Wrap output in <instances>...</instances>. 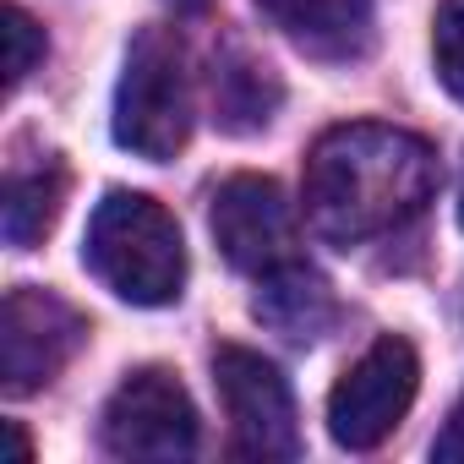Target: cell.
Masks as SVG:
<instances>
[{
    "label": "cell",
    "mask_w": 464,
    "mask_h": 464,
    "mask_svg": "<svg viewBox=\"0 0 464 464\" xmlns=\"http://www.w3.org/2000/svg\"><path fill=\"white\" fill-rule=\"evenodd\" d=\"M437 191V153L399 126H334L306 153V218L323 241L361 246L404 229Z\"/></svg>",
    "instance_id": "obj_1"
},
{
    "label": "cell",
    "mask_w": 464,
    "mask_h": 464,
    "mask_svg": "<svg viewBox=\"0 0 464 464\" xmlns=\"http://www.w3.org/2000/svg\"><path fill=\"white\" fill-rule=\"evenodd\" d=\"M88 274L131 306H169L186 290V241L164 202L142 191H104L82 241Z\"/></svg>",
    "instance_id": "obj_2"
},
{
    "label": "cell",
    "mask_w": 464,
    "mask_h": 464,
    "mask_svg": "<svg viewBox=\"0 0 464 464\" xmlns=\"http://www.w3.org/2000/svg\"><path fill=\"white\" fill-rule=\"evenodd\" d=\"M191 137V72L169 28H142L115 82V142L137 159H175Z\"/></svg>",
    "instance_id": "obj_3"
},
{
    "label": "cell",
    "mask_w": 464,
    "mask_h": 464,
    "mask_svg": "<svg viewBox=\"0 0 464 464\" xmlns=\"http://www.w3.org/2000/svg\"><path fill=\"white\" fill-rule=\"evenodd\" d=\"M415 388H420V361H415L410 339L382 334L328 393V431H334V442L350 448V453H372L410 415Z\"/></svg>",
    "instance_id": "obj_4"
},
{
    "label": "cell",
    "mask_w": 464,
    "mask_h": 464,
    "mask_svg": "<svg viewBox=\"0 0 464 464\" xmlns=\"http://www.w3.org/2000/svg\"><path fill=\"white\" fill-rule=\"evenodd\" d=\"M213 382L229 415V448L241 459H295L301 453V420L295 393L274 361L241 344L213 350Z\"/></svg>",
    "instance_id": "obj_5"
},
{
    "label": "cell",
    "mask_w": 464,
    "mask_h": 464,
    "mask_svg": "<svg viewBox=\"0 0 464 464\" xmlns=\"http://www.w3.org/2000/svg\"><path fill=\"white\" fill-rule=\"evenodd\" d=\"M99 442L115 459H191L197 453V404L175 372L142 366L110 393Z\"/></svg>",
    "instance_id": "obj_6"
},
{
    "label": "cell",
    "mask_w": 464,
    "mask_h": 464,
    "mask_svg": "<svg viewBox=\"0 0 464 464\" xmlns=\"http://www.w3.org/2000/svg\"><path fill=\"white\" fill-rule=\"evenodd\" d=\"M208 229L224 252L229 268L241 274H274V268H290L301 263L295 257V208L285 197L279 180L268 175H229L218 191H213V208H208Z\"/></svg>",
    "instance_id": "obj_7"
},
{
    "label": "cell",
    "mask_w": 464,
    "mask_h": 464,
    "mask_svg": "<svg viewBox=\"0 0 464 464\" xmlns=\"http://www.w3.org/2000/svg\"><path fill=\"white\" fill-rule=\"evenodd\" d=\"M82 339L88 323L72 301H61L55 290L17 285L0 306V382H6V393L17 399L55 382L82 350Z\"/></svg>",
    "instance_id": "obj_8"
},
{
    "label": "cell",
    "mask_w": 464,
    "mask_h": 464,
    "mask_svg": "<svg viewBox=\"0 0 464 464\" xmlns=\"http://www.w3.org/2000/svg\"><path fill=\"white\" fill-rule=\"evenodd\" d=\"M257 12L312 61H361L372 50V0H257Z\"/></svg>",
    "instance_id": "obj_9"
},
{
    "label": "cell",
    "mask_w": 464,
    "mask_h": 464,
    "mask_svg": "<svg viewBox=\"0 0 464 464\" xmlns=\"http://www.w3.org/2000/svg\"><path fill=\"white\" fill-rule=\"evenodd\" d=\"M252 312H257L274 334L301 339V344L323 339V334L334 328V317H339L328 279H323L317 268H306V263H290V268L263 274V290H257Z\"/></svg>",
    "instance_id": "obj_10"
},
{
    "label": "cell",
    "mask_w": 464,
    "mask_h": 464,
    "mask_svg": "<svg viewBox=\"0 0 464 464\" xmlns=\"http://www.w3.org/2000/svg\"><path fill=\"white\" fill-rule=\"evenodd\" d=\"M66 202V169L61 159H39L6 175V202H0V229H6V246L28 252L34 241H44Z\"/></svg>",
    "instance_id": "obj_11"
},
{
    "label": "cell",
    "mask_w": 464,
    "mask_h": 464,
    "mask_svg": "<svg viewBox=\"0 0 464 464\" xmlns=\"http://www.w3.org/2000/svg\"><path fill=\"white\" fill-rule=\"evenodd\" d=\"M279 99H285V88H279V77L263 61H252L241 50H229L218 61V72H213V110H218L224 131H263L274 121Z\"/></svg>",
    "instance_id": "obj_12"
},
{
    "label": "cell",
    "mask_w": 464,
    "mask_h": 464,
    "mask_svg": "<svg viewBox=\"0 0 464 464\" xmlns=\"http://www.w3.org/2000/svg\"><path fill=\"white\" fill-rule=\"evenodd\" d=\"M431 55H437V77H442V88L464 104V0H442V6H437Z\"/></svg>",
    "instance_id": "obj_13"
},
{
    "label": "cell",
    "mask_w": 464,
    "mask_h": 464,
    "mask_svg": "<svg viewBox=\"0 0 464 464\" xmlns=\"http://www.w3.org/2000/svg\"><path fill=\"white\" fill-rule=\"evenodd\" d=\"M39 61H44V28L23 6H6V88H17Z\"/></svg>",
    "instance_id": "obj_14"
},
{
    "label": "cell",
    "mask_w": 464,
    "mask_h": 464,
    "mask_svg": "<svg viewBox=\"0 0 464 464\" xmlns=\"http://www.w3.org/2000/svg\"><path fill=\"white\" fill-rule=\"evenodd\" d=\"M431 459H437V464H464V399H459L453 415L442 420V431H437V442H431Z\"/></svg>",
    "instance_id": "obj_15"
},
{
    "label": "cell",
    "mask_w": 464,
    "mask_h": 464,
    "mask_svg": "<svg viewBox=\"0 0 464 464\" xmlns=\"http://www.w3.org/2000/svg\"><path fill=\"white\" fill-rule=\"evenodd\" d=\"M169 6H175V12H186V17H197V12H208V6H213V0H169Z\"/></svg>",
    "instance_id": "obj_16"
},
{
    "label": "cell",
    "mask_w": 464,
    "mask_h": 464,
    "mask_svg": "<svg viewBox=\"0 0 464 464\" xmlns=\"http://www.w3.org/2000/svg\"><path fill=\"white\" fill-rule=\"evenodd\" d=\"M459 229H464V180H459Z\"/></svg>",
    "instance_id": "obj_17"
}]
</instances>
